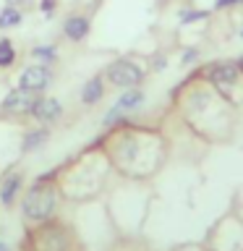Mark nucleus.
I'll return each instance as SVG.
<instances>
[{
  "label": "nucleus",
  "mask_w": 243,
  "mask_h": 251,
  "mask_svg": "<svg viewBox=\"0 0 243 251\" xmlns=\"http://www.w3.org/2000/svg\"><path fill=\"white\" fill-rule=\"evenodd\" d=\"M55 209V188L37 183L31 191L26 194V201H24V215L29 220H47Z\"/></svg>",
  "instance_id": "1"
},
{
  "label": "nucleus",
  "mask_w": 243,
  "mask_h": 251,
  "mask_svg": "<svg viewBox=\"0 0 243 251\" xmlns=\"http://www.w3.org/2000/svg\"><path fill=\"white\" fill-rule=\"evenodd\" d=\"M141 76H144L141 68L131 60H115L113 66L107 68V78L115 86H136L141 81Z\"/></svg>",
  "instance_id": "2"
},
{
  "label": "nucleus",
  "mask_w": 243,
  "mask_h": 251,
  "mask_svg": "<svg viewBox=\"0 0 243 251\" xmlns=\"http://www.w3.org/2000/svg\"><path fill=\"white\" fill-rule=\"evenodd\" d=\"M238 66H233V63H222V66H215L209 71V81L215 84V89H219V92H230L233 86H235V81H238Z\"/></svg>",
  "instance_id": "3"
},
{
  "label": "nucleus",
  "mask_w": 243,
  "mask_h": 251,
  "mask_svg": "<svg viewBox=\"0 0 243 251\" xmlns=\"http://www.w3.org/2000/svg\"><path fill=\"white\" fill-rule=\"evenodd\" d=\"M47 81H50V71H47L45 66H31L26 68L21 74L19 78V89L24 92H39V89H45Z\"/></svg>",
  "instance_id": "4"
},
{
  "label": "nucleus",
  "mask_w": 243,
  "mask_h": 251,
  "mask_svg": "<svg viewBox=\"0 0 243 251\" xmlns=\"http://www.w3.org/2000/svg\"><path fill=\"white\" fill-rule=\"evenodd\" d=\"M31 107H34V97H31V92H24V89H13L3 100V110H8V113H13V115L29 113Z\"/></svg>",
  "instance_id": "5"
},
{
  "label": "nucleus",
  "mask_w": 243,
  "mask_h": 251,
  "mask_svg": "<svg viewBox=\"0 0 243 251\" xmlns=\"http://www.w3.org/2000/svg\"><path fill=\"white\" fill-rule=\"evenodd\" d=\"M31 113H34L39 121L52 123V121H58V118H60V102L58 100H39V102H34Z\"/></svg>",
  "instance_id": "6"
},
{
  "label": "nucleus",
  "mask_w": 243,
  "mask_h": 251,
  "mask_svg": "<svg viewBox=\"0 0 243 251\" xmlns=\"http://www.w3.org/2000/svg\"><path fill=\"white\" fill-rule=\"evenodd\" d=\"M86 31H89V21L81 19V16H73V19H68L66 21V37L68 39H84L86 37Z\"/></svg>",
  "instance_id": "7"
},
{
  "label": "nucleus",
  "mask_w": 243,
  "mask_h": 251,
  "mask_svg": "<svg viewBox=\"0 0 243 251\" xmlns=\"http://www.w3.org/2000/svg\"><path fill=\"white\" fill-rule=\"evenodd\" d=\"M99 97H102V81L99 78H92V81L84 86L81 100L86 102V105H94V102H99Z\"/></svg>",
  "instance_id": "8"
},
{
  "label": "nucleus",
  "mask_w": 243,
  "mask_h": 251,
  "mask_svg": "<svg viewBox=\"0 0 243 251\" xmlns=\"http://www.w3.org/2000/svg\"><path fill=\"white\" fill-rule=\"evenodd\" d=\"M141 100H144V94H141L139 89H128V92H125L121 100H118V105H115V107L123 113V110H131V107L141 105Z\"/></svg>",
  "instance_id": "9"
},
{
  "label": "nucleus",
  "mask_w": 243,
  "mask_h": 251,
  "mask_svg": "<svg viewBox=\"0 0 243 251\" xmlns=\"http://www.w3.org/2000/svg\"><path fill=\"white\" fill-rule=\"evenodd\" d=\"M19 186H21V178L19 176H11L3 183V191H0V201L3 204H11L13 201V196H16V191H19Z\"/></svg>",
  "instance_id": "10"
},
{
  "label": "nucleus",
  "mask_w": 243,
  "mask_h": 251,
  "mask_svg": "<svg viewBox=\"0 0 243 251\" xmlns=\"http://www.w3.org/2000/svg\"><path fill=\"white\" fill-rule=\"evenodd\" d=\"M19 21H21V13L16 11L13 5H5V11L0 13V29H5V26H16Z\"/></svg>",
  "instance_id": "11"
},
{
  "label": "nucleus",
  "mask_w": 243,
  "mask_h": 251,
  "mask_svg": "<svg viewBox=\"0 0 243 251\" xmlns=\"http://www.w3.org/2000/svg\"><path fill=\"white\" fill-rule=\"evenodd\" d=\"M47 139V131H31L29 133V136L26 139H24V152H29V149H34V147H39V144H42V141Z\"/></svg>",
  "instance_id": "12"
},
{
  "label": "nucleus",
  "mask_w": 243,
  "mask_h": 251,
  "mask_svg": "<svg viewBox=\"0 0 243 251\" xmlns=\"http://www.w3.org/2000/svg\"><path fill=\"white\" fill-rule=\"evenodd\" d=\"M13 58H16V52H13L11 42H8V39H3V42H0V66H11Z\"/></svg>",
  "instance_id": "13"
},
{
  "label": "nucleus",
  "mask_w": 243,
  "mask_h": 251,
  "mask_svg": "<svg viewBox=\"0 0 243 251\" xmlns=\"http://www.w3.org/2000/svg\"><path fill=\"white\" fill-rule=\"evenodd\" d=\"M180 19H183V24H191L196 19H207V11H188V13L180 16Z\"/></svg>",
  "instance_id": "14"
},
{
  "label": "nucleus",
  "mask_w": 243,
  "mask_h": 251,
  "mask_svg": "<svg viewBox=\"0 0 243 251\" xmlns=\"http://www.w3.org/2000/svg\"><path fill=\"white\" fill-rule=\"evenodd\" d=\"M34 55H39V58H52V47H37V50H34Z\"/></svg>",
  "instance_id": "15"
},
{
  "label": "nucleus",
  "mask_w": 243,
  "mask_h": 251,
  "mask_svg": "<svg viewBox=\"0 0 243 251\" xmlns=\"http://www.w3.org/2000/svg\"><path fill=\"white\" fill-rule=\"evenodd\" d=\"M39 8H42V13H52L55 11V0H42V5H39Z\"/></svg>",
  "instance_id": "16"
},
{
  "label": "nucleus",
  "mask_w": 243,
  "mask_h": 251,
  "mask_svg": "<svg viewBox=\"0 0 243 251\" xmlns=\"http://www.w3.org/2000/svg\"><path fill=\"white\" fill-rule=\"evenodd\" d=\"M238 3H243V0H217V8H233Z\"/></svg>",
  "instance_id": "17"
},
{
  "label": "nucleus",
  "mask_w": 243,
  "mask_h": 251,
  "mask_svg": "<svg viewBox=\"0 0 243 251\" xmlns=\"http://www.w3.org/2000/svg\"><path fill=\"white\" fill-rule=\"evenodd\" d=\"M194 58H196V50H188V52L183 55V63H191Z\"/></svg>",
  "instance_id": "18"
},
{
  "label": "nucleus",
  "mask_w": 243,
  "mask_h": 251,
  "mask_svg": "<svg viewBox=\"0 0 243 251\" xmlns=\"http://www.w3.org/2000/svg\"><path fill=\"white\" fill-rule=\"evenodd\" d=\"M235 66H238V71H241V74H243V58H241L238 63H235Z\"/></svg>",
  "instance_id": "19"
},
{
  "label": "nucleus",
  "mask_w": 243,
  "mask_h": 251,
  "mask_svg": "<svg viewBox=\"0 0 243 251\" xmlns=\"http://www.w3.org/2000/svg\"><path fill=\"white\" fill-rule=\"evenodd\" d=\"M5 3H8V5H16V3H19V0H5Z\"/></svg>",
  "instance_id": "20"
},
{
  "label": "nucleus",
  "mask_w": 243,
  "mask_h": 251,
  "mask_svg": "<svg viewBox=\"0 0 243 251\" xmlns=\"http://www.w3.org/2000/svg\"><path fill=\"white\" fill-rule=\"evenodd\" d=\"M0 251H8V249H5V246H3V243H0Z\"/></svg>",
  "instance_id": "21"
},
{
  "label": "nucleus",
  "mask_w": 243,
  "mask_h": 251,
  "mask_svg": "<svg viewBox=\"0 0 243 251\" xmlns=\"http://www.w3.org/2000/svg\"><path fill=\"white\" fill-rule=\"evenodd\" d=\"M241 37H243V29H241Z\"/></svg>",
  "instance_id": "22"
}]
</instances>
